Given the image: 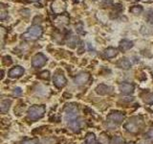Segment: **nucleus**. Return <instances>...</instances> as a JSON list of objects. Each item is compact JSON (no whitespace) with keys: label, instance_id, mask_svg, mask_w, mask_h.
Returning a JSON list of instances; mask_svg holds the SVG:
<instances>
[{"label":"nucleus","instance_id":"1","mask_svg":"<svg viewBox=\"0 0 153 144\" xmlns=\"http://www.w3.org/2000/svg\"><path fill=\"white\" fill-rule=\"evenodd\" d=\"M65 120L68 127L74 132H79L83 126V120L79 115V110L78 105L69 104L64 109Z\"/></svg>","mask_w":153,"mask_h":144},{"label":"nucleus","instance_id":"2","mask_svg":"<svg viewBox=\"0 0 153 144\" xmlns=\"http://www.w3.org/2000/svg\"><path fill=\"white\" fill-rule=\"evenodd\" d=\"M143 127H145V122L142 116H132L123 125V128L131 134L140 133Z\"/></svg>","mask_w":153,"mask_h":144},{"label":"nucleus","instance_id":"3","mask_svg":"<svg viewBox=\"0 0 153 144\" xmlns=\"http://www.w3.org/2000/svg\"><path fill=\"white\" fill-rule=\"evenodd\" d=\"M126 115L121 112H112L108 114L106 118V125L109 129H116L121 124Z\"/></svg>","mask_w":153,"mask_h":144},{"label":"nucleus","instance_id":"4","mask_svg":"<svg viewBox=\"0 0 153 144\" xmlns=\"http://www.w3.org/2000/svg\"><path fill=\"white\" fill-rule=\"evenodd\" d=\"M45 107L43 105H33L28 110V117L31 120H38L42 118L45 114Z\"/></svg>","mask_w":153,"mask_h":144},{"label":"nucleus","instance_id":"5","mask_svg":"<svg viewBox=\"0 0 153 144\" xmlns=\"http://www.w3.org/2000/svg\"><path fill=\"white\" fill-rule=\"evenodd\" d=\"M43 33V30L40 26L38 25H33L28 29V31L23 34V38H27V40H37L38 38H40Z\"/></svg>","mask_w":153,"mask_h":144},{"label":"nucleus","instance_id":"6","mask_svg":"<svg viewBox=\"0 0 153 144\" xmlns=\"http://www.w3.org/2000/svg\"><path fill=\"white\" fill-rule=\"evenodd\" d=\"M47 62V58L42 54V53H38L35 57L33 58L32 64L33 67H41L45 65Z\"/></svg>","mask_w":153,"mask_h":144},{"label":"nucleus","instance_id":"7","mask_svg":"<svg viewBox=\"0 0 153 144\" xmlns=\"http://www.w3.org/2000/svg\"><path fill=\"white\" fill-rule=\"evenodd\" d=\"M52 9L56 14H61L66 9L65 0H55L52 4Z\"/></svg>","mask_w":153,"mask_h":144},{"label":"nucleus","instance_id":"8","mask_svg":"<svg viewBox=\"0 0 153 144\" xmlns=\"http://www.w3.org/2000/svg\"><path fill=\"white\" fill-rule=\"evenodd\" d=\"M90 79V75L88 73H86V72H81L79 75H76L74 79V82L76 85L78 86H82V85H85L87 82L89 81Z\"/></svg>","mask_w":153,"mask_h":144},{"label":"nucleus","instance_id":"9","mask_svg":"<svg viewBox=\"0 0 153 144\" xmlns=\"http://www.w3.org/2000/svg\"><path fill=\"white\" fill-rule=\"evenodd\" d=\"M66 83H67V81H66V78L63 74L56 73L54 76V85L57 88H62L63 86H65Z\"/></svg>","mask_w":153,"mask_h":144},{"label":"nucleus","instance_id":"10","mask_svg":"<svg viewBox=\"0 0 153 144\" xmlns=\"http://www.w3.org/2000/svg\"><path fill=\"white\" fill-rule=\"evenodd\" d=\"M96 92L100 95H109L113 92V88L110 86L106 85H99L97 88H96Z\"/></svg>","mask_w":153,"mask_h":144},{"label":"nucleus","instance_id":"11","mask_svg":"<svg viewBox=\"0 0 153 144\" xmlns=\"http://www.w3.org/2000/svg\"><path fill=\"white\" fill-rule=\"evenodd\" d=\"M134 86L129 83H121L119 85V89L123 94H132L134 92Z\"/></svg>","mask_w":153,"mask_h":144},{"label":"nucleus","instance_id":"12","mask_svg":"<svg viewBox=\"0 0 153 144\" xmlns=\"http://www.w3.org/2000/svg\"><path fill=\"white\" fill-rule=\"evenodd\" d=\"M24 68L22 66H16V67H13V68L9 71V76L11 77V78H18V77H20L24 74Z\"/></svg>","mask_w":153,"mask_h":144},{"label":"nucleus","instance_id":"13","mask_svg":"<svg viewBox=\"0 0 153 144\" xmlns=\"http://www.w3.org/2000/svg\"><path fill=\"white\" fill-rule=\"evenodd\" d=\"M117 55H118V50L114 47H109L107 49H105L103 52V56L106 59H111V58L116 57Z\"/></svg>","mask_w":153,"mask_h":144},{"label":"nucleus","instance_id":"14","mask_svg":"<svg viewBox=\"0 0 153 144\" xmlns=\"http://www.w3.org/2000/svg\"><path fill=\"white\" fill-rule=\"evenodd\" d=\"M11 105H12V100L11 99L2 100L1 103H0V110H1V112L2 113H6L10 110Z\"/></svg>","mask_w":153,"mask_h":144},{"label":"nucleus","instance_id":"15","mask_svg":"<svg viewBox=\"0 0 153 144\" xmlns=\"http://www.w3.org/2000/svg\"><path fill=\"white\" fill-rule=\"evenodd\" d=\"M133 47V42L130 40H123L120 42V50L124 52V51H127L129 49H131Z\"/></svg>","mask_w":153,"mask_h":144},{"label":"nucleus","instance_id":"16","mask_svg":"<svg viewBox=\"0 0 153 144\" xmlns=\"http://www.w3.org/2000/svg\"><path fill=\"white\" fill-rule=\"evenodd\" d=\"M117 65L120 67V68H123V69H129L131 67V62H129L127 59H121L118 62H117Z\"/></svg>","mask_w":153,"mask_h":144},{"label":"nucleus","instance_id":"17","mask_svg":"<svg viewBox=\"0 0 153 144\" xmlns=\"http://www.w3.org/2000/svg\"><path fill=\"white\" fill-rule=\"evenodd\" d=\"M86 144H99L96 142V137L94 134H88L86 136Z\"/></svg>","mask_w":153,"mask_h":144},{"label":"nucleus","instance_id":"18","mask_svg":"<svg viewBox=\"0 0 153 144\" xmlns=\"http://www.w3.org/2000/svg\"><path fill=\"white\" fill-rule=\"evenodd\" d=\"M130 12L134 14H140L143 12V8L141 6H133L130 8Z\"/></svg>","mask_w":153,"mask_h":144},{"label":"nucleus","instance_id":"19","mask_svg":"<svg viewBox=\"0 0 153 144\" xmlns=\"http://www.w3.org/2000/svg\"><path fill=\"white\" fill-rule=\"evenodd\" d=\"M78 41H79V38H76V37H72L70 40H69V41H68V46L74 48L76 46V43H78Z\"/></svg>","mask_w":153,"mask_h":144},{"label":"nucleus","instance_id":"20","mask_svg":"<svg viewBox=\"0 0 153 144\" xmlns=\"http://www.w3.org/2000/svg\"><path fill=\"white\" fill-rule=\"evenodd\" d=\"M122 143H123V138L119 136H114L111 140V144H122Z\"/></svg>","mask_w":153,"mask_h":144},{"label":"nucleus","instance_id":"21","mask_svg":"<svg viewBox=\"0 0 153 144\" xmlns=\"http://www.w3.org/2000/svg\"><path fill=\"white\" fill-rule=\"evenodd\" d=\"M39 78L44 79V80H48V79L50 78V72H49V71H47V70L41 72V73L39 74Z\"/></svg>","mask_w":153,"mask_h":144},{"label":"nucleus","instance_id":"22","mask_svg":"<svg viewBox=\"0 0 153 144\" xmlns=\"http://www.w3.org/2000/svg\"><path fill=\"white\" fill-rule=\"evenodd\" d=\"M146 137L148 139H152L153 140V129H150L149 131L146 134Z\"/></svg>","mask_w":153,"mask_h":144},{"label":"nucleus","instance_id":"23","mask_svg":"<svg viewBox=\"0 0 153 144\" xmlns=\"http://www.w3.org/2000/svg\"><path fill=\"white\" fill-rule=\"evenodd\" d=\"M76 32H78V33H83V31H82V23L79 22V24H76Z\"/></svg>","mask_w":153,"mask_h":144},{"label":"nucleus","instance_id":"24","mask_svg":"<svg viewBox=\"0 0 153 144\" xmlns=\"http://www.w3.org/2000/svg\"><path fill=\"white\" fill-rule=\"evenodd\" d=\"M147 21L153 24V11H150L149 14H147Z\"/></svg>","mask_w":153,"mask_h":144},{"label":"nucleus","instance_id":"25","mask_svg":"<svg viewBox=\"0 0 153 144\" xmlns=\"http://www.w3.org/2000/svg\"><path fill=\"white\" fill-rule=\"evenodd\" d=\"M13 94L16 95V96H19V95H21L22 94V90L20 88H16L13 89Z\"/></svg>","mask_w":153,"mask_h":144},{"label":"nucleus","instance_id":"26","mask_svg":"<svg viewBox=\"0 0 153 144\" xmlns=\"http://www.w3.org/2000/svg\"><path fill=\"white\" fill-rule=\"evenodd\" d=\"M146 102L148 104H153V93H151L147 96L146 99Z\"/></svg>","mask_w":153,"mask_h":144},{"label":"nucleus","instance_id":"27","mask_svg":"<svg viewBox=\"0 0 153 144\" xmlns=\"http://www.w3.org/2000/svg\"><path fill=\"white\" fill-rule=\"evenodd\" d=\"M22 144H38V142L36 140H35V139H30V140L24 141Z\"/></svg>","mask_w":153,"mask_h":144},{"label":"nucleus","instance_id":"28","mask_svg":"<svg viewBox=\"0 0 153 144\" xmlns=\"http://www.w3.org/2000/svg\"><path fill=\"white\" fill-rule=\"evenodd\" d=\"M139 144H152L150 141H147V140H143L141 142H139Z\"/></svg>","mask_w":153,"mask_h":144},{"label":"nucleus","instance_id":"29","mask_svg":"<svg viewBox=\"0 0 153 144\" xmlns=\"http://www.w3.org/2000/svg\"><path fill=\"white\" fill-rule=\"evenodd\" d=\"M103 3L110 5V4H112V0H103Z\"/></svg>","mask_w":153,"mask_h":144},{"label":"nucleus","instance_id":"30","mask_svg":"<svg viewBox=\"0 0 153 144\" xmlns=\"http://www.w3.org/2000/svg\"><path fill=\"white\" fill-rule=\"evenodd\" d=\"M5 16H6V13H5V12H2V14H1V17H0V18H1L2 20H3V19L5 18Z\"/></svg>","mask_w":153,"mask_h":144},{"label":"nucleus","instance_id":"31","mask_svg":"<svg viewBox=\"0 0 153 144\" xmlns=\"http://www.w3.org/2000/svg\"><path fill=\"white\" fill-rule=\"evenodd\" d=\"M143 2H153V0H141Z\"/></svg>","mask_w":153,"mask_h":144},{"label":"nucleus","instance_id":"32","mask_svg":"<svg viewBox=\"0 0 153 144\" xmlns=\"http://www.w3.org/2000/svg\"><path fill=\"white\" fill-rule=\"evenodd\" d=\"M126 144H135V143H133V142H128V143H126Z\"/></svg>","mask_w":153,"mask_h":144},{"label":"nucleus","instance_id":"33","mask_svg":"<svg viewBox=\"0 0 153 144\" xmlns=\"http://www.w3.org/2000/svg\"><path fill=\"white\" fill-rule=\"evenodd\" d=\"M31 1H33V2H36V1H38V0H31Z\"/></svg>","mask_w":153,"mask_h":144}]
</instances>
